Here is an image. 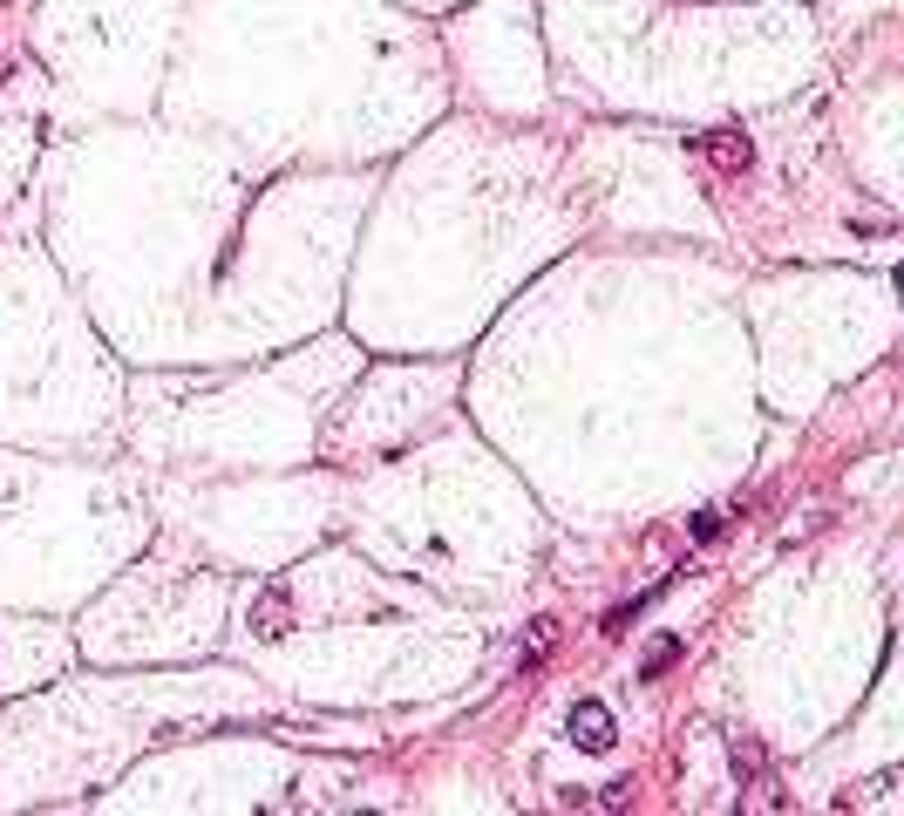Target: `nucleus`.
I'll list each match as a JSON object with an SVG mask.
<instances>
[{
	"label": "nucleus",
	"mask_w": 904,
	"mask_h": 816,
	"mask_svg": "<svg viewBox=\"0 0 904 816\" xmlns=\"http://www.w3.org/2000/svg\"><path fill=\"white\" fill-rule=\"evenodd\" d=\"M612 735H619V728H612V708H606V701H578V708H571V742H578V749H612Z\"/></svg>",
	"instance_id": "1"
},
{
	"label": "nucleus",
	"mask_w": 904,
	"mask_h": 816,
	"mask_svg": "<svg viewBox=\"0 0 904 816\" xmlns=\"http://www.w3.org/2000/svg\"><path fill=\"white\" fill-rule=\"evenodd\" d=\"M728 755H734V775H741L749 790H775V783H769V755H762V742H755V735H734V742H728Z\"/></svg>",
	"instance_id": "2"
},
{
	"label": "nucleus",
	"mask_w": 904,
	"mask_h": 816,
	"mask_svg": "<svg viewBox=\"0 0 904 816\" xmlns=\"http://www.w3.org/2000/svg\"><path fill=\"white\" fill-rule=\"evenodd\" d=\"M707 157H715L721 171H749V157H755V150H749V137H734V130H715V137H707Z\"/></svg>",
	"instance_id": "3"
},
{
	"label": "nucleus",
	"mask_w": 904,
	"mask_h": 816,
	"mask_svg": "<svg viewBox=\"0 0 904 816\" xmlns=\"http://www.w3.org/2000/svg\"><path fill=\"white\" fill-rule=\"evenodd\" d=\"M552 640H558V619H537V627H531V646H524V674H537V667H544Z\"/></svg>",
	"instance_id": "4"
},
{
	"label": "nucleus",
	"mask_w": 904,
	"mask_h": 816,
	"mask_svg": "<svg viewBox=\"0 0 904 816\" xmlns=\"http://www.w3.org/2000/svg\"><path fill=\"white\" fill-rule=\"evenodd\" d=\"M674 660H680V640H653V653H646V667H640V674H666Z\"/></svg>",
	"instance_id": "5"
},
{
	"label": "nucleus",
	"mask_w": 904,
	"mask_h": 816,
	"mask_svg": "<svg viewBox=\"0 0 904 816\" xmlns=\"http://www.w3.org/2000/svg\"><path fill=\"white\" fill-rule=\"evenodd\" d=\"M280 619H286V592H265V633H280Z\"/></svg>",
	"instance_id": "6"
}]
</instances>
